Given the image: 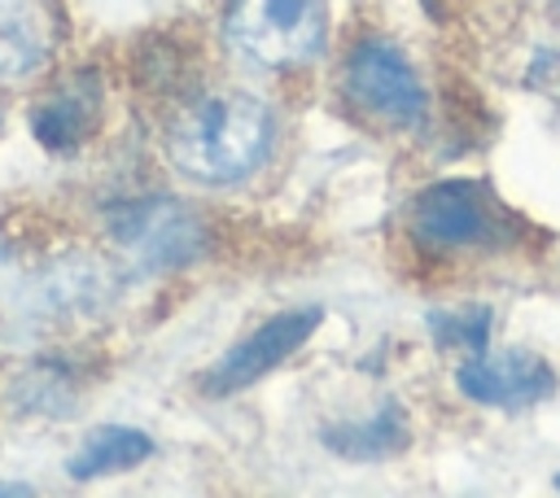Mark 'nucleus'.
<instances>
[{"label":"nucleus","mask_w":560,"mask_h":498,"mask_svg":"<svg viewBox=\"0 0 560 498\" xmlns=\"http://www.w3.org/2000/svg\"><path fill=\"white\" fill-rule=\"evenodd\" d=\"M324 446L346 454V459H389L398 450H407V419L398 402L376 406L368 419H350V424H332L324 432Z\"/></svg>","instance_id":"9b49d317"},{"label":"nucleus","mask_w":560,"mask_h":498,"mask_svg":"<svg viewBox=\"0 0 560 498\" xmlns=\"http://www.w3.org/2000/svg\"><path fill=\"white\" fill-rule=\"evenodd\" d=\"M556 4H560V0H556Z\"/></svg>","instance_id":"dca6fc26"},{"label":"nucleus","mask_w":560,"mask_h":498,"mask_svg":"<svg viewBox=\"0 0 560 498\" xmlns=\"http://www.w3.org/2000/svg\"><path fill=\"white\" fill-rule=\"evenodd\" d=\"M0 258H4V249H0Z\"/></svg>","instance_id":"2eb2a0df"},{"label":"nucleus","mask_w":560,"mask_h":498,"mask_svg":"<svg viewBox=\"0 0 560 498\" xmlns=\"http://www.w3.org/2000/svg\"><path fill=\"white\" fill-rule=\"evenodd\" d=\"M324 310L319 306H298V310H280L267 323H258L249 336H241L210 371H206V393L223 398V393H241L254 380H262L267 371H276L289 354H298L315 328H319Z\"/></svg>","instance_id":"39448f33"},{"label":"nucleus","mask_w":560,"mask_h":498,"mask_svg":"<svg viewBox=\"0 0 560 498\" xmlns=\"http://www.w3.org/2000/svg\"><path fill=\"white\" fill-rule=\"evenodd\" d=\"M223 31L236 52L258 66H306L324 48V0H232Z\"/></svg>","instance_id":"7ed1b4c3"},{"label":"nucleus","mask_w":560,"mask_h":498,"mask_svg":"<svg viewBox=\"0 0 560 498\" xmlns=\"http://www.w3.org/2000/svg\"><path fill=\"white\" fill-rule=\"evenodd\" d=\"M0 494H31V485H18V481H9V485H0Z\"/></svg>","instance_id":"ddd939ff"},{"label":"nucleus","mask_w":560,"mask_h":498,"mask_svg":"<svg viewBox=\"0 0 560 498\" xmlns=\"http://www.w3.org/2000/svg\"><path fill=\"white\" fill-rule=\"evenodd\" d=\"M433 332L446 341V345H464L472 354L486 349V336H490V310H464V315H438L433 319Z\"/></svg>","instance_id":"f8f14e48"},{"label":"nucleus","mask_w":560,"mask_h":498,"mask_svg":"<svg viewBox=\"0 0 560 498\" xmlns=\"http://www.w3.org/2000/svg\"><path fill=\"white\" fill-rule=\"evenodd\" d=\"M346 92L363 114H372L389 127H416L429 105L424 83L411 70V61L402 57V48H394L385 39L354 44V52L346 61Z\"/></svg>","instance_id":"20e7f679"},{"label":"nucleus","mask_w":560,"mask_h":498,"mask_svg":"<svg viewBox=\"0 0 560 498\" xmlns=\"http://www.w3.org/2000/svg\"><path fill=\"white\" fill-rule=\"evenodd\" d=\"M52 48V22L35 0H0V79L31 74Z\"/></svg>","instance_id":"1a4fd4ad"},{"label":"nucleus","mask_w":560,"mask_h":498,"mask_svg":"<svg viewBox=\"0 0 560 498\" xmlns=\"http://www.w3.org/2000/svg\"><path fill=\"white\" fill-rule=\"evenodd\" d=\"M271 149V109L249 92H206L166 131L171 162L197 183H236Z\"/></svg>","instance_id":"f257e3e1"},{"label":"nucleus","mask_w":560,"mask_h":498,"mask_svg":"<svg viewBox=\"0 0 560 498\" xmlns=\"http://www.w3.org/2000/svg\"><path fill=\"white\" fill-rule=\"evenodd\" d=\"M556 485H560V476H556Z\"/></svg>","instance_id":"4468645a"},{"label":"nucleus","mask_w":560,"mask_h":498,"mask_svg":"<svg viewBox=\"0 0 560 498\" xmlns=\"http://www.w3.org/2000/svg\"><path fill=\"white\" fill-rule=\"evenodd\" d=\"M149 454H153L149 432L127 428V424H101V428H92V432L79 441V450L66 459V472H70V481H96V476L136 467V463H144Z\"/></svg>","instance_id":"9d476101"},{"label":"nucleus","mask_w":560,"mask_h":498,"mask_svg":"<svg viewBox=\"0 0 560 498\" xmlns=\"http://www.w3.org/2000/svg\"><path fill=\"white\" fill-rule=\"evenodd\" d=\"M411 236L429 249H503L512 214L477 179H438L411 201Z\"/></svg>","instance_id":"f03ea898"},{"label":"nucleus","mask_w":560,"mask_h":498,"mask_svg":"<svg viewBox=\"0 0 560 498\" xmlns=\"http://www.w3.org/2000/svg\"><path fill=\"white\" fill-rule=\"evenodd\" d=\"M109 232L144 266H179V262L197 258V249H201L197 218L179 201H166V197H144V201L122 205L109 218Z\"/></svg>","instance_id":"423d86ee"},{"label":"nucleus","mask_w":560,"mask_h":498,"mask_svg":"<svg viewBox=\"0 0 560 498\" xmlns=\"http://www.w3.org/2000/svg\"><path fill=\"white\" fill-rule=\"evenodd\" d=\"M101 127V79L96 70H74L57 79L31 109V131L48 153H79Z\"/></svg>","instance_id":"6e6552de"},{"label":"nucleus","mask_w":560,"mask_h":498,"mask_svg":"<svg viewBox=\"0 0 560 498\" xmlns=\"http://www.w3.org/2000/svg\"><path fill=\"white\" fill-rule=\"evenodd\" d=\"M455 384L477 406L521 411V406H534L556 393V371L547 358H538L529 349H503V354L481 349L455 371Z\"/></svg>","instance_id":"0eeeda50"}]
</instances>
